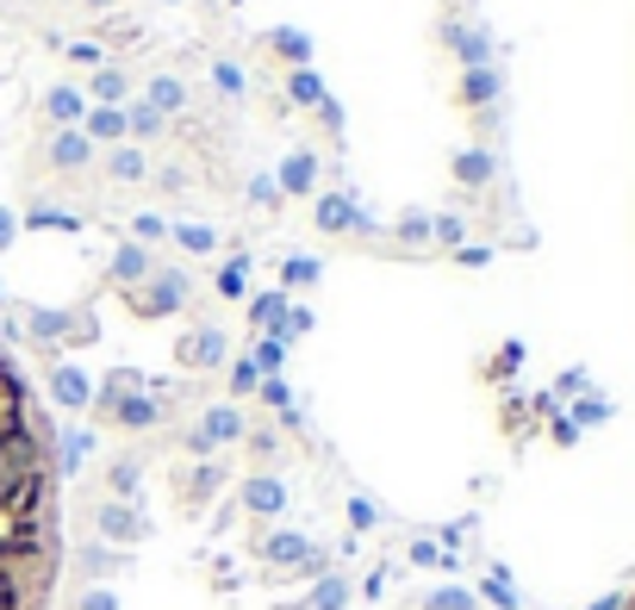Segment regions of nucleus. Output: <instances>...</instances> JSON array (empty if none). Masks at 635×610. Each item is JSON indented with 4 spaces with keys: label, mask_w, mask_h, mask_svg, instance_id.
Returning <instances> with one entry per match:
<instances>
[{
    "label": "nucleus",
    "mask_w": 635,
    "mask_h": 610,
    "mask_svg": "<svg viewBox=\"0 0 635 610\" xmlns=\"http://www.w3.org/2000/svg\"><path fill=\"white\" fill-rule=\"evenodd\" d=\"M44 113L57 118L63 132H76L81 118H88V100H81L76 88H50V94H44Z\"/></svg>",
    "instance_id": "obj_3"
},
{
    "label": "nucleus",
    "mask_w": 635,
    "mask_h": 610,
    "mask_svg": "<svg viewBox=\"0 0 635 610\" xmlns=\"http://www.w3.org/2000/svg\"><path fill=\"white\" fill-rule=\"evenodd\" d=\"M250 286V256L243 262H225V274H218V293H243Z\"/></svg>",
    "instance_id": "obj_15"
},
{
    "label": "nucleus",
    "mask_w": 635,
    "mask_h": 610,
    "mask_svg": "<svg viewBox=\"0 0 635 610\" xmlns=\"http://www.w3.org/2000/svg\"><path fill=\"white\" fill-rule=\"evenodd\" d=\"M318 218H325V230H343V225H355V206L337 200V193H325V200H318Z\"/></svg>",
    "instance_id": "obj_7"
},
{
    "label": "nucleus",
    "mask_w": 635,
    "mask_h": 610,
    "mask_svg": "<svg viewBox=\"0 0 635 610\" xmlns=\"http://www.w3.org/2000/svg\"><path fill=\"white\" fill-rule=\"evenodd\" d=\"M118 274H125V281H137V274L150 281V256H144L137 244H125V249H118Z\"/></svg>",
    "instance_id": "obj_12"
},
{
    "label": "nucleus",
    "mask_w": 635,
    "mask_h": 610,
    "mask_svg": "<svg viewBox=\"0 0 635 610\" xmlns=\"http://www.w3.org/2000/svg\"><path fill=\"white\" fill-rule=\"evenodd\" d=\"M81 132H88V144H125V137H132V125H125V113H118V106H88Z\"/></svg>",
    "instance_id": "obj_2"
},
{
    "label": "nucleus",
    "mask_w": 635,
    "mask_h": 610,
    "mask_svg": "<svg viewBox=\"0 0 635 610\" xmlns=\"http://www.w3.org/2000/svg\"><path fill=\"white\" fill-rule=\"evenodd\" d=\"M125 125H132L137 137H156V132H162V113H156L150 100H137L132 113H125Z\"/></svg>",
    "instance_id": "obj_10"
},
{
    "label": "nucleus",
    "mask_w": 635,
    "mask_h": 610,
    "mask_svg": "<svg viewBox=\"0 0 635 610\" xmlns=\"http://www.w3.org/2000/svg\"><path fill=\"white\" fill-rule=\"evenodd\" d=\"M50 162H57V169H88V162H94V144H88V132H63L57 144H50Z\"/></svg>",
    "instance_id": "obj_4"
},
{
    "label": "nucleus",
    "mask_w": 635,
    "mask_h": 610,
    "mask_svg": "<svg viewBox=\"0 0 635 610\" xmlns=\"http://www.w3.org/2000/svg\"><path fill=\"white\" fill-rule=\"evenodd\" d=\"M63 442L20 355L0 343V610H57Z\"/></svg>",
    "instance_id": "obj_1"
},
{
    "label": "nucleus",
    "mask_w": 635,
    "mask_h": 610,
    "mask_svg": "<svg viewBox=\"0 0 635 610\" xmlns=\"http://www.w3.org/2000/svg\"><path fill=\"white\" fill-rule=\"evenodd\" d=\"M616 610H635V591H630V598H623V605H616Z\"/></svg>",
    "instance_id": "obj_19"
},
{
    "label": "nucleus",
    "mask_w": 635,
    "mask_h": 610,
    "mask_svg": "<svg viewBox=\"0 0 635 610\" xmlns=\"http://www.w3.org/2000/svg\"><path fill=\"white\" fill-rule=\"evenodd\" d=\"M287 94L299 100V106H325V81H318V69H293V76H287Z\"/></svg>",
    "instance_id": "obj_6"
},
{
    "label": "nucleus",
    "mask_w": 635,
    "mask_h": 610,
    "mask_svg": "<svg viewBox=\"0 0 635 610\" xmlns=\"http://www.w3.org/2000/svg\"><path fill=\"white\" fill-rule=\"evenodd\" d=\"M281 281H287V286H311V281H318V262H311V256H293V262L281 268Z\"/></svg>",
    "instance_id": "obj_13"
},
{
    "label": "nucleus",
    "mask_w": 635,
    "mask_h": 610,
    "mask_svg": "<svg viewBox=\"0 0 635 610\" xmlns=\"http://www.w3.org/2000/svg\"><path fill=\"white\" fill-rule=\"evenodd\" d=\"M274 50H281V57H293L299 69H311V38H299V32H274Z\"/></svg>",
    "instance_id": "obj_9"
},
{
    "label": "nucleus",
    "mask_w": 635,
    "mask_h": 610,
    "mask_svg": "<svg viewBox=\"0 0 635 610\" xmlns=\"http://www.w3.org/2000/svg\"><path fill=\"white\" fill-rule=\"evenodd\" d=\"M13 237H20V218H13V212H0V249L13 244Z\"/></svg>",
    "instance_id": "obj_18"
},
{
    "label": "nucleus",
    "mask_w": 635,
    "mask_h": 610,
    "mask_svg": "<svg viewBox=\"0 0 635 610\" xmlns=\"http://www.w3.org/2000/svg\"><path fill=\"white\" fill-rule=\"evenodd\" d=\"M181 355H188V362H212V355H218V337H200V343H188Z\"/></svg>",
    "instance_id": "obj_17"
},
{
    "label": "nucleus",
    "mask_w": 635,
    "mask_h": 610,
    "mask_svg": "<svg viewBox=\"0 0 635 610\" xmlns=\"http://www.w3.org/2000/svg\"><path fill=\"white\" fill-rule=\"evenodd\" d=\"M181 100H188V94H181V81H169V76L150 81V106H156V113H174Z\"/></svg>",
    "instance_id": "obj_8"
},
{
    "label": "nucleus",
    "mask_w": 635,
    "mask_h": 610,
    "mask_svg": "<svg viewBox=\"0 0 635 610\" xmlns=\"http://www.w3.org/2000/svg\"><path fill=\"white\" fill-rule=\"evenodd\" d=\"M94 94L106 100V106H118V100H125V76H118V69H100V76H94Z\"/></svg>",
    "instance_id": "obj_14"
},
{
    "label": "nucleus",
    "mask_w": 635,
    "mask_h": 610,
    "mask_svg": "<svg viewBox=\"0 0 635 610\" xmlns=\"http://www.w3.org/2000/svg\"><path fill=\"white\" fill-rule=\"evenodd\" d=\"M281 188H287V193H311V188H318V162H311L306 150L287 156V162H281Z\"/></svg>",
    "instance_id": "obj_5"
},
{
    "label": "nucleus",
    "mask_w": 635,
    "mask_h": 610,
    "mask_svg": "<svg viewBox=\"0 0 635 610\" xmlns=\"http://www.w3.org/2000/svg\"><path fill=\"white\" fill-rule=\"evenodd\" d=\"M113 174H118V181H137V174H144V156H137V150H118V156H113Z\"/></svg>",
    "instance_id": "obj_16"
},
{
    "label": "nucleus",
    "mask_w": 635,
    "mask_h": 610,
    "mask_svg": "<svg viewBox=\"0 0 635 610\" xmlns=\"http://www.w3.org/2000/svg\"><path fill=\"white\" fill-rule=\"evenodd\" d=\"M174 237H181V249H193V256H206V249H218V230H206V225H181Z\"/></svg>",
    "instance_id": "obj_11"
}]
</instances>
